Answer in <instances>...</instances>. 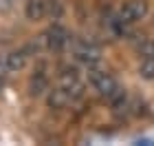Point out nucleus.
I'll return each instance as SVG.
<instances>
[{
  "label": "nucleus",
  "instance_id": "f03ea898",
  "mask_svg": "<svg viewBox=\"0 0 154 146\" xmlns=\"http://www.w3.org/2000/svg\"><path fill=\"white\" fill-rule=\"evenodd\" d=\"M148 2L145 0H130V2H125L121 7V11H119V22L123 24H132V22H139V20H143L148 16Z\"/></svg>",
  "mask_w": 154,
  "mask_h": 146
},
{
  "label": "nucleus",
  "instance_id": "423d86ee",
  "mask_svg": "<svg viewBox=\"0 0 154 146\" xmlns=\"http://www.w3.org/2000/svg\"><path fill=\"white\" fill-rule=\"evenodd\" d=\"M24 16L29 20H42L46 16V2L44 0H29L24 7Z\"/></svg>",
  "mask_w": 154,
  "mask_h": 146
},
{
  "label": "nucleus",
  "instance_id": "7ed1b4c3",
  "mask_svg": "<svg viewBox=\"0 0 154 146\" xmlns=\"http://www.w3.org/2000/svg\"><path fill=\"white\" fill-rule=\"evenodd\" d=\"M42 40H44V44H46L48 49L60 51V49H64V47L68 44L71 36H68V31H66L62 24H53V27H48V31L42 36Z\"/></svg>",
  "mask_w": 154,
  "mask_h": 146
},
{
  "label": "nucleus",
  "instance_id": "20e7f679",
  "mask_svg": "<svg viewBox=\"0 0 154 146\" xmlns=\"http://www.w3.org/2000/svg\"><path fill=\"white\" fill-rule=\"evenodd\" d=\"M75 55L82 62H86V64H95V62L101 60V49L97 44H93V42H82L75 49Z\"/></svg>",
  "mask_w": 154,
  "mask_h": 146
},
{
  "label": "nucleus",
  "instance_id": "1a4fd4ad",
  "mask_svg": "<svg viewBox=\"0 0 154 146\" xmlns=\"http://www.w3.org/2000/svg\"><path fill=\"white\" fill-rule=\"evenodd\" d=\"M139 78L141 80H154V58H141L139 62Z\"/></svg>",
  "mask_w": 154,
  "mask_h": 146
},
{
  "label": "nucleus",
  "instance_id": "9d476101",
  "mask_svg": "<svg viewBox=\"0 0 154 146\" xmlns=\"http://www.w3.org/2000/svg\"><path fill=\"white\" fill-rule=\"evenodd\" d=\"M139 55L141 58H154V38H145L141 40V44H139Z\"/></svg>",
  "mask_w": 154,
  "mask_h": 146
},
{
  "label": "nucleus",
  "instance_id": "0eeeda50",
  "mask_svg": "<svg viewBox=\"0 0 154 146\" xmlns=\"http://www.w3.org/2000/svg\"><path fill=\"white\" fill-rule=\"evenodd\" d=\"M44 91H48V78L44 71H38L29 82V93L31 95H42Z\"/></svg>",
  "mask_w": 154,
  "mask_h": 146
},
{
  "label": "nucleus",
  "instance_id": "f257e3e1",
  "mask_svg": "<svg viewBox=\"0 0 154 146\" xmlns=\"http://www.w3.org/2000/svg\"><path fill=\"white\" fill-rule=\"evenodd\" d=\"M88 80H90V84L95 86L97 93L103 95L106 100H110L112 104H119V102L125 100L123 89L119 86V82L110 73H106V71H90L88 73Z\"/></svg>",
  "mask_w": 154,
  "mask_h": 146
},
{
  "label": "nucleus",
  "instance_id": "39448f33",
  "mask_svg": "<svg viewBox=\"0 0 154 146\" xmlns=\"http://www.w3.org/2000/svg\"><path fill=\"white\" fill-rule=\"evenodd\" d=\"M71 102H75V100H73V95L68 93L64 86H60V89H55V91L48 93V106H51V109H57V111L66 109Z\"/></svg>",
  "mask_w": 154,
  "mask_h": 146
},
{
  "label": "nucleus",
  "instance_id": "9b49d317",
  "mask_svg": "<svg viewBox=\"0 0 154 146\" xmlns=\"http://www.w3.org/2000/svg\"><path fill=\"white\" fill-rule=\"evenodd\" d=\"M2 86H5V75H0V91H2Z\"/></svg>",
  "mask_w": 154,
  "mask_h": 146
},
{
  "label": "nucleus",
  "instance_id": "6e6552de",
  "mask_svg": "<svg viewBox=\"0 0 154 146\" xmlns=\"http://www.w3.org/2000/svg\"><path fill=\"white\" fill-rule=\"evenodd\" d=\"M24 62H26V49L7 53V67H9V71H20L24 67Z\"/></svg>",
  "mask_w": 154,
  "mask_h": 146
}]
</instances>
